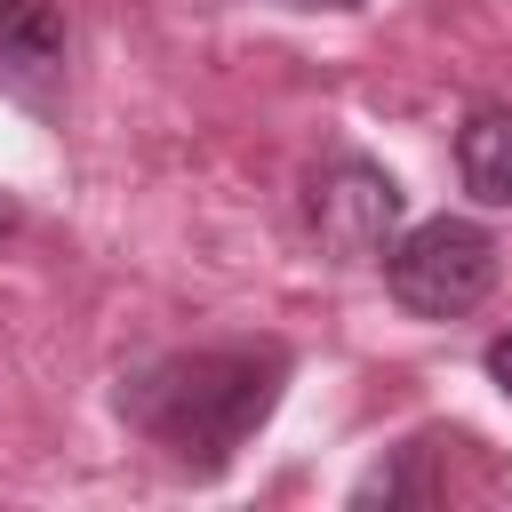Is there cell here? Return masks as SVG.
<instances>
[{
  "mask_svg": "<svg viewBox=\"0 0 512 512\" xmlns=\"http://www.w3.org/2000/svg\"><path fill=\"white\" fill-rule=\"evenodd\" d=\"M296 352L256 336V344H200V352H160L136 376H120V424L152 440L176 472L216 480L232 456L272 424L288 392Z\"/></svg>",
  "mask_w": 512,
  "mask_h": 512,
  "instance_id": "cell-1",
  "label": "cell"
},
{
  "mask_svg": "<svg viewBox=\"0 0 512 512\" xmlns=\"http://www.w3.org/2000/svg\"><path fill=\"white\" fill-rule=\"evenodd\" d=\"M376 264H384V288H392L400 312H416V320H464V312L496 288L504 248H496V232L472 224V216H424V224H408Z\"/></svg>",
  "mask_w": 512,
  "mask_h": 512,
  "instance_id": "cell-2",
  "label": "cell"
},
{
  "mask_svg": "<svg viewBox=\"0 0 512 512\" xmlns=\"http://www.w3.org/2000/svg\"><path fill=\"white\" fill-rule=\"evenodd\" d=\"M400 208L408 200H400L392 168H376L360 152H336L304 176V224H312L320 256H336V264H376L400 232Z\"/></svg>",
  "mask_w": 512,
  "mask_h": 512,
  "instance_id": "cell-3",
  "label": "cell"
},
{
  "mask_svg": "<svg viewBox=\"0 0 512 512\" xmlns=\"http://www.w3.org/2000/svg\"><path fill=\"white\" fill-rule=\"evenodd\" d=\"M56 88H64V8L0 0V96L24 112H56Z\"/></svg>",
  "mask_w": 512,
  "mask_h": 512,
  "instance_id": "cell-4",
  "label": "cell"
},
{
  "mask_svg": "<svg viewBox=\"0 0 512 512\" xmlns=\"http://www.w3.org/2000/svg\"><path fill=\"white\" fill-rule=\"evenodd\" d=\"M456 176L480 208H512V104H480L456 128Z\"/></svg>",
  "mask_w": 512,
  "mask_h": 512,
  "instance_id": "cell-5",
  "label": "cell"
},
{
  "mask_svg": "<svg viewBox=\"0 0 512 512\" xmlns=\"http://www.w3.org/2000/svg\"><path fill=\"white\" fill-rule=\"evenodd\" d=\"M488 384L512 400V336H496V344H488Z\"/></svg>",
  "mask_w": 512,
  "mask_h": 512,
  "instance_id": "cell-6",
  "label": "cell"
},
{
  "mask_svg": "<svg viewBox=\"0 0 512 512\" xmlns=\"http://www.w3.org/2000/svg\"><path fill=\"white\" fill-rule=\"evenodd\" d=\"M280 8H336V16H344V8H360V0H280Z\"/></svg>",
  "mask_w": 512,
  "mask_h": 512,
  "instance_id": "cell-7",
  "label": "cell"
},
{
  "mask_svg": "<svg viewBox=\"0 0 512 512\" xmlns=\"http://www.w3.org/2000/svg\"><path fill=\"white\" fill-rule=\"evenodd\" d=\"M16 216H24V208H16V200H8V192H0V240H8V232H16Z\"/></svg>",
  "mask_w": 512,
  "mask_h": 512,
  "instance_id": "cell-8",
  "label": "cell"
}]
</instances>
